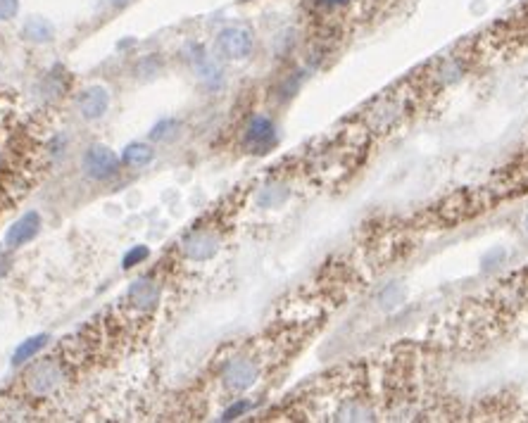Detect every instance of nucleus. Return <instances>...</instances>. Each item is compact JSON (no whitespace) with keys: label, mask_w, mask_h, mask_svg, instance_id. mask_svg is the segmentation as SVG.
Listing matches in <instances>:
<instances>
[{"label":"nucleus","mask_w":528,"mask_h":423,"mask_svg":"<svg viewBox=\"0 0 528 423\" xmlns=\"http://www.w3.org/2000/svg\"><path fill=\"white\" fill-rule=\"evenodd\" d=\"M176 128H179V121L176 119H162L153 126L150 138L153 141H169V138H174Z\"/></svg>","instance_id":"nucleus-13"},{"label":"nucleus","mask_w":528,"mask_h":423,"mask_svg":"<svg viewBox=\"0 0 528 423\" xmlns=\"http://www.w3.org/2000/svg\"><path fill=\"white\" fill-rule=\"evenodd\" d=\"M153 157H155V150L150 145H145V143H131V145H126L124 153H121V162H124L126 167L141 169V167L150 165Z\"/></svg>","instance_id":"nucleus-10"},{"label":"nucleus","mask_w":528,"mask_h":423,"mask_svg":"<svg viewBox=\"0 0 528 423\" xmlns=\"http://www.w3.org/2000/svg\"><path fill=\"white\" fill-rule=\"evenodd\" d=\"M38 231H40L38 211H26V214L19 216V219L8 229V234H5V245H8V248L26 245L38 236Z\"/></svg>","instance_id":"nucleus-5"},{"label":"nucleus","mask_w":528,"mask_h":423,"mask_svg":"<svg viewBox=\"0 0 528 423\" xmlns=\"http://www.w3.org/2000/svg\"><path fill=\"white\" fill-rule=\"evenodd\" d=\"M317 8H324V10H336V8H345V5L350 3V0H314Z\"/></svg>","instance_id":"nucleus-18"},{"label":"nucleus","mask_w":528,"mask_h":423,"mask_svg":"<svg viewBox=\"0 0 528 423\" xmlns=\"http://www.w3.org/2000/svg\"><path fill=\"white\" fill-rule=\"evenodd\" d=\"M250 407H253V405H250L248 400H238V402H236V405H231V407L226 409V412H224V416H221V421H231V419H238V416H243V414H246Z\"/></svg>","instance_id":"nucleus-15"},{"label":"nucleus","mask_w":528,"mask_h":423,"mask_svg":"<svg viewBox=\"0 0 528 423\" xmlns=\"http://www.w3.org/2000/svg\"><path fill=\"white\" fill-rule=\"evenodd\" d=\"M148 255H150V250L145 248V245H138V248H131L124 255V269H133L136 264H141L143 259H148Z\"/></svg>","instance_id":"nucleus-14"},{"label":"nucleus","mask_w":528,"mask_h":423,"mask_svg":"<svg viewBox=\"0 0 528 423\" xmlns=\"http://www.w3.org/2000/svg\"><path fill=\"white\" fill-rule=\"evenodd\" d=\"M158 297H160V290L158 285L153 281H148V278H141L128 288V295L126 300L136 307L138 312H145V309H153L155 304H158Z\"/></svg>","instance_id":"nucleus-9"},{"label":"nucleus","mask_w":528,"mask_h":423,"mask_svg":"<svg viewBox=\"0 0 528 423\" xmlns=\"http://www.w3.org/2000/svg\"><path fill=\"white\" fill-rule=\"evenodd\" d=\"M19 10V0H0V19H12Z\"/></svg>","instance_id":"nucleus-17"},{"label":"nucleus","mask_w":528,"mask_h":423,"mask_svg":"<svg viewBox=\"0 0 528 423\" xmlns=\"http://www.w3.org/2000/svg\"><path fill=\"white\" fill-rule=\"evenodd\" d=\"M255 380H257V366L250 359H236L226 366V371H224V385L231 392L248 390Z\"/></svg>","instance_id":"nucleus-6"},{"label":"nucleus","mask_w":528,"mask_h":423,"mask_svg":"<svg viewBox=\"0 0 528 423\" xmlns=\"http://www.w3.org/2000/svg\"><path fill=\"white\" fill-rule=\"evenodd\" d=\"M216 45H219L221 55L229 60H246L250 53H253V45H255L253 31L243 24H231L219 31Z\"/></svg>","instance_id":"nucleus-1"},{"label":"nucleus","mask_w":528,"mask_h":423,"mask_svg":"<svg viewBox=\"0 0 528 423\" xmlns=\"http://www.w3.org/2000/svg\"><path fill=\"white\" fill-rule=\"evenodd\" d=\"M60 383H62V366H60L55 359L40 361L38 366L31 368L29 376H26V388H29V392L38 395V397L40 395L53 392Z\"/></svg>","instance_id":"nucleus-3"},{"label":"nucleus","mask_w":528,"mask_h":423,"mask_svg":"<svg viewBox=\"0 0 528 423\" xmlns=\"http://www.w3.org/2000/svg\"><path fill=\"white\" fill-rule=\"evenodd\" d=\"M121 3H126V0H114V5H121Z\"/></svg>","instance_id":"nucleus-19"},{"label":"nucleus","mask_w":528,"mask_h":423,"mask_svg":"<svg viewBox=\"0 0 528 423\" xmlns=\"http://www.w3.org/2000/svg\"><path fill=\"white\" fill-rule=\"evenodd\" d=\"M45 343H48V336H33L29 340H24V343L15 350V354H12V364L19 366V364H24V361H29L31 357H36V354L45 347Z\"/></svg>","instance_id":"nucleus-12"},{"label":"nucleus","mask_w":528,"mask_h":423,"mask_svg":"<svg viewBox=\"0 0 528 423\" xmlns=\"http://www.w3.org/2000/svg\"><path fill=\"white\" fill-rule=\"evenodd\" d=\"M184 252L193 262H205V259L214 257L216 252V238L209 231H195L184 241Z\"/></svg>","instance_id":"nucleus-8"},{"label":"nucleus","mask_w":528,"mask_h":423,"mask_svg":"<svg viewBox=\"0 0 528 423\" xmlns=\"http://www.w3.org/2000/svg\"><path fill=\"white\" fill-rule=\"evenodd\" d=\"M524 224H526V234H528V216H526V221H524Z\"/></svg>","instance_id":"nucleus-20"},{"label":"nucleus","mask_w":528,"mask_h":423,"mask_svg":"<svg viewBox=\"0 0 528 423\" xmlns=\"http://www.w3.org/2000/svg\"><path fill=\"white\" fill-rule=\"evenodd\" d=\"M276 141V128L272 124V119L267 117H253L246 128V136H243V145L250 153H267L269 148L274 145Z\"/></svg>","instance_id":"nucleus-4"},{"label":"nucleus","mask_w":528,"mask_h":423,"mask_svg":"<svg viewBox=\"0 0 528 423\" xmlns=\"http://www.w3.org/2000/svg\"><path fill=\"white\" fill-rule=\"evenodd\" d=\"M107 107H110V93H107V88L103 86H91L79 95L81 117L88 121L100 119L107 112Z\"/></svg>","instance_id":"nucleus-7"},{"label":"nucleus","mask_w":528,"mask_h":423,"mask_svg":"<svg viewBox=\"0 0 528 423\" xmlns=\"http://www.w3.org/2000/svg\"><path fill=\"white\" fill-rule=\"evenodd\" d=\"M388 300H392V307L400 304V300H402V288H400V285H388V288L381 292V304L383 307L388 304Z\"/></svg>","instance_id":"nucleus-16"},{"label":"nucleus","mask_w":528,"mask_h":423,"mask_svg":"<svg viewBox=\"0 0 528 423\" xmlns=\"http://www.w3.org/2000/svg\"><path fill=\"white\" fill-rule=\"evenodd\" d=\"M22 33H24V36L29 38V40L43 43V40H50V38H53V33H55V29H53V24L48 22V19H43V17H31V19H26V24H24Z\"/></svg>","instance_id":"nucleus-11"},{"label":"nucleus","mask_w":528,"mask_h":423,"mask_svg":"<svg viewBox=\"0 0 528 423\" xmlns=\"http://www.w3.org/2000/svg\"><path fill=\"white\" fill-rule=\"evenodd\" d=\"M84 169L93 181H107L119 172V157L105 145H91L84 155Z\"/></svg>","instance_id":"nucleus-2"}]
</instances>
